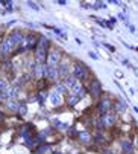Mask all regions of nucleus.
I'll list each match as a JSON object with an SVG mask.
<instances>
[{"instance_id":"f257e3e1","label":"nucleus","mask_w":138,"mask_h":154,"mask_svg":"<svg viewBox=\"0 0 138 154\" xmlns=\"http://www.w3.org/2000/svg\"><path fill=\"white\" fill-rule=\"evenodd\" d=\"M23 41V35L21 34H12L5 43H3V46H2V52L3 54H9L15 49L17 45H20V43Z\"/></svg>"},{"instance_id":"f03ea898","label":"nucleus","mask_w":138,"mask_h":154,"mask_svg":"<svg viewBox=\"0 0 138 154\" xmlns=\"http://www.w3.org/2000/svg\"><path fill=\"white\" fill-rule=\"evenodd\" d=\"M49 48V40L46 37H41L40 38V45L37 48V60L38 63H43L44 58H46V49Z\"/></svg>"},{"instance_id":"7ed1b4c3","label":"nucleus","mask_w":138,"mask_h":154,"mask_svg":"<svg viewBox=\"0 0 138 154\" xmlns=\"http://www.w3.org/2000/svg\"><path fill=\"white\" fill-rule=\"evenodd\" d=\"M44 75L47 76L50 81H56L58 79V69H55V66H46L44 67Z\"/></svg>"},{"instance_id":"20e7f679","label":"nucleus","mask_w":138,"mask_h":154,"mask_svg":"<svg viewBox=\"0 0 138 154\" xmlns=\"http://www.w3.org/2000/svg\"><path fill=\"white\" fill-rule=\"evenodd\" d=\"M87 76V70L82 67V66H76L75 67V78L76 79H84Z\"/></svg>"},{"instance_id":"39448f33","label":"nucleus","mask_w":138,"mask_h":154,"mask_svg":"<svg viewBox=\"0 0 138 154\" xmlns=\"http://www.w3.org/2000/svg\"><path fill=\"white\" fill-rule=\"evenodd\" d=\"M72 93H73V95H76L78 98H82V96L85 95V89H84V87L78 82V84L73 87V89H72Z\"/></svg>"},{"instance_id":"423d86ee","label":"nucleus","mask_w":138,"mask_h":154,"mask_svg":"<svg viewBox=\"0 0 138 154\" xmlns=\"http://www.w3.org/2000/svg\"><path fill=\"white\" fill-rule=\"evenodd\" d=\"M58 61H59V54L58 52H50L49 58H47L49 66H55V64H58Z\"/></svg>"},{"instance_id":"0eeeda50","label":"nucleus","mask_w":138,"mask_h":154,"mask_svg":"<svg viewBox=\"0 0 138 154\" xmlns=\"http://www.w3.org/2000/svg\"><path fill=\"white\" fill-rule=\"evenodd\" d=\"M109 107H111V102H109L108 99H103V101L100 102V107H99L100 113H102V115H106V112L109 110Z\"/></svg>"},{"instance_id":"6e6552de","label":"nucleus","mask_w":138,"mask_h":154,"mask_svg":"<svg viewBox=\"0 0 138 154\" xmlns=\"http://www.w3.org/2000/svg\"><path fill=\"white\" fill-rule=\"evenodd\" d=\"M114 122H116V118L111 115H103V125L105 127H111Z\"/></svg>"},{"instance_id":"1a4fd4ad","label":"nucleus","mask_w":138,"mask_h":154,"mask_svg":"<svg viewBox=\"0 0 138 154\" xmlns=\"http://www.w3.org/2000/svg\"><path fill=\"white\" fill-rule=\"evenodd\" d=\"M100 93H102V85H100L99 81H94L93 82V95L94 96H99Z\"/></svg>"},{"instance_id":"9d476101","label":"nucleus","mask_w":138,"mask_h":154,"mask_svg":"<svg viewBox=\"0 0 138 154\" xmlns=\"http://www.w3.org/2000/svg\"><path fill=\"white\" fill-rule=\"evenodd\" d=\"M76 84H78V81H76L75 76H68V78L65 79V87H68V89H73Z\"/></svg>"},{"instance_id":"9b49d317","label":"nucleus","mask_w":138,"mask_h":154,"mask_svg":"<svg viewBox=\"0 0 138 154\" xmlns=\"http://www.w3.org/2000/svg\"><path fill=\"white\" fill-rule=\"evenodd\" d=\"M79 137H81V140L84 143H90L91 142V134L88 133V131H82V133L79 134Z\"/></svg>"},{"instance_id":"f8f14e48","label":"nucleus","mask_w":138,"mask_h":154,"mask_svg":"<svg viewBox=\"0 0 138 154\" xmlns=\"http://www.w3.org/2000/svg\"><path fill=\"white\" fill-rule=\"evenodd\" d=\"M50 102H52L53 105H59V104H61V96H59V93H52V95H50Z\"/></svg>"},{"instance_id":"ddd939ff","label":"nucleus","mask_w":138,"mask_h":154,"mask_svg":"<svg viewBox=\"0 0 138 154\" xmlns=\"http://www.w3.org/2000/svg\"><path fill=\"white\" fill-rule=\"evenodd\" d=\"M8 108L11 110V112H18L20 107H18V104H17L14 99H9V101H8Z\"/></svg>"},{"instance_id":"4468645a","label":"nucleus","mask_w":138,"mask_h":154,"mask_svg":"<svg viewBox=\"0 0 138 154\" xmlns=\"http://www.w3.org/2000/svg\"><path fill=\"white\" fill-rule=\"evenodd\" d=\"M35 46V37L34 35H29L28 37V40H26V49H31V48H34Z\"/></svg>"},{"instance_id":"2eb2a0df","label":"nucleus","mask_w":138,"mask_h":154,"mask_svg":"<svg viewBox=\"0 0 138 154\" xmlns=\"http://www.w3.org/2000/svg\"><path fill=\"white\" fill-rule=\"evenodd\" d=\"M122 148H123L126 152H131V151H132V145H131V142H126V140L122 142Z\"/></svg>"},{"instance_id":"dca6fc26","label":"nucleus","mask_w":138,"mask_h":154,"mask_svg":"<svg viewBox=\"0 0 138 154\" xmlns=\"http://www.w3.org/2000/svg\"><path fill=\"white\" fill-rule=\"evenodd\" d=\"M78 101H79V98H78L76 95H73V93H72V96H70V98H68V104H70V105H75Z\"/></svg>"},{"instance_id":"f3484780","label":"nucleus","mask_w":138,"mask_h":154,"mask_svg":"<svg viewBox=\"0 0 138 154\" xmlns=\"http://www.w3.org/2000/svg\"><path fill=\"white\" fill-rule=\"evenodd\" d=\"M93 8H94V9H103V8H106V3H102V2H96V3L93 5Z\"/></svg>"},{"instance_id":"a211bd4d","label":"nucleus","mask_w":138,"mask_h":154,"mask_svg":"<svg viewBox=\"0 0 138 154\" xmlns=\"http://www.w3.org/2000/svg\"><path fill=\"white\" fill-rule=\"evenodd\" d=\"M116 108H117V112H125L126 107H125L123 102H117V104H116Z\"/></svg>"},{"instance_id":"6ab92c4d","label":"nucleus","mask_w":138,"mask_h":154,"mask_svg":"<svg viewBox=\"0 0 138 154\" xmlns=\"http://www.w3.org/2000/svg\"><path fill=\"white\" fill-rule=\"evenodd\" d=\"M67 72H68V67H67L65 64H62V66H61V70H59L58 73H61V75H65Z\"/></svg>"},{"instance_id":"aec40b11","label":"nucleus","mask_w":138,"mask_h":154,"mask_svg":"<svg viewBox=\"0 0 138 154\" xmlns=\"http://www.w3.org/2000/svg\"><path fill=\"white\" fill-rule=\"evenodd\" d=\"M6 82H5V79H0V92H3V90H6Z\"/></svg>"},{"instance_id":"412c9836","label":"nucleus","mask_w":138,"mask_h":154,"mask_svg":"<svg viewBox=\"0 0 138 154\" xmlns=\"http://www.w3.org/2000/svg\"><path fill=\"white\" fill-rule=\"evenodd\" d=\"M28 5H29L32 9H35V11H40V6H38L37 3H34V2H28Z\"/></svg>"},{"instance_id":"4be33fe9","label":"nucleus","mask_w":138,"mask_h":154,"mask_svg":"<svg viewBox=\"0 0 138 154\" xmlns=\"http://www.w3.org/2000/svg\"><path fill=\"white\" fill-rule=\"evenodd\" d=\"M26 112H28V108H26V105H21V107L18 108V113H20V115H25Z\"/></svg>"},{"instance_id":"5701e85b","label":"nucleus","mask_w":138,"mask_h":154,"mask_svg":"<svg viewBox=\"0 0 138 154\" xmlns=\"http://www.w3.org/2000/svg\"><path fill=\"white\" fill-rule=\"evenodd\" d=\"M15 95H17V89H11V90L8 92V96H9V98H14Z\"/></svg>"},{"instance_id":"b1692460","label":"nucleus","mask_w":138,"mask_h":154,"mask_svg":"<svg viewBox=\"0 0 138 154\" xmlns=\"http://www.w3.org/2000/svg\"><path fill=\"white\" fill-rule=\"evenodd\" d=\"M55 32H56L58 35H61V37H64V38H65V34H64V32H62L61 29H55Z\"/></svg>"},{"instance_id":"393cba45","label":"nucleus","mask_w":138,"mask_h":154,"mask_svg":"<svg viewBox=\"0 0 138 154\" xmlns=\"http://www.w3.org/2000/svg\"><path fill=\"white\" fill-rule=\"evenodd\" d=\"M90 57H91V58H94V60H97V58H99V55H97L96 52H90Z\"/></svg>"},{"instance_id":"a878e982","label":"nucleus","mask_w":138,"mask_h":154,"mask_svg":"<svg viewBox=\"0 0 138 154\" xmlns=\"http://www.w3.org/2000/svg\"><path fill=\"white\" fill-rule=\"evenodd\" d=\"M58 92H59V93L64 92V85H58Z\"/></svg>"},{"instance_id":"bb28decb","label":"nucleus","mask_w":138,"mask_h":154,"mask_svg":"<svg viewBox=\"0 0 138 154\" xmlns=\"http://www.w3.org/2000/svg\"><path fill=\"white\" fill-rule=\"evenodd\" d=\"M3 99V92H0V101Z\"/></svg>"},{"instance_id":"cd10ccee","label":"nucleus","mask_w":138,"mask_h":154,"mask_svg":"<svg viewBox=\"0 0 138 154\" xmlns=\"http://www.w3.org/2000/svg\"><path fill=\"white\" fill-rule=\"evenodd\" d=\"M108 154H111V152H108Z\"/></svg>"}]
</instances>
